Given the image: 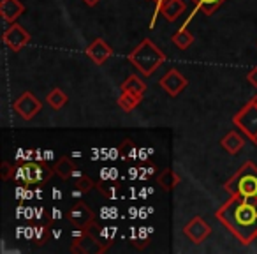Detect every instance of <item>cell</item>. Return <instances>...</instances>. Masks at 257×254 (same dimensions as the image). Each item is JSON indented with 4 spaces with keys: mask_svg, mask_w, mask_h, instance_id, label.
Instances as JSON below:
<instances>
[{
    "mask_svg": "<svg viewBox=\"0 0 257 254\" xmlns=\"http://www.w3.org/2000/svg\"><path fill=\"white\" fill-rule=\"evenodd\" d=\"M53 217L55 219H60L62 215H60V210H58V208H53Z\"/></svg>",
    "mask_w": 257,
    "mask_h": 254,
    "instance_id": "cell-18",
    "label": "cell"
},
{
    "mask_svg": "<svg viewBox=\"0 0 257 254\" xmlns=\"http://www.w3.org/2000/svg\"><path fill=\"white\" fill-rule=\"evenodd\" d=\"M123 89H125V92H133V94H136V96H140V94L145 92V83H141L138 78H131L128 81H125Z\"/></svg>",
    "mask_w": 257,
    "mask_h": 254,
    "instance_id": "cell-11",
    "label": "cell"
},
{
    "mask_svg": "<svg viewBox=\"0 0 257 254\" xmlns=\"http://www.w3.org/2000/svg\"><path fill=\"white\" fill-rule=\"evenodd\" d=\"M199 6H203L206 9V13H210L218 6V0H199Z\"/></svg>",
    "mask_w": 257,
    "mask_h": 254,
    "instance_id": "cell-16",
    "label": "cell"
},
{
    "mask_svg": "<svg viewBox=\"0 0 257 254\" xmlns=\"http://www.w3.org/2000/svg\"><path fill=\"white\" fill-rule=\"evenodd\" d=\"M50 175H51V172L44 164H34V179H36V184L46 182V180L50 179Z\"/></svg>",
    "mask_w": 257,
    "mask_h": 254,
    "instance_id": "cell-13",
    "label": "cell"
},
{
    "mask_svg": "<svg viewBox=\"0 0 257 254\" xmlns=\"http://www.w3.org/2000/svg\"><path fill=\"white\" fill-rule=\"evenodd\" d=\"M161 9H162V13H164L166 18H168V22H173V20H176L183 11H185V4L180 2V0H168Z\"/></svg>",
    "mask_w": 257,
    "mask_h": 254,
    "instance_id": "cell-6",
    "label": "cell"
},
{
    "mask_svg": "<svg viewBox=\"0 0 257 254\" xmlns=\"http://www.w3.org/2000/svg\"><path fill=\"white\" fill-rule=\"evenodd\" d=\"M29 39H30V36L22 27H13V29H9L8 34H6V43H8L9 48H13V50H20Z\"/></svg>",
    "mask_w": 257,
    "mask_h": 254,
    "instance_id": "cell-3",
    "label": "cell"
},
{
    "mask_svg": "<svg viewBox=\"0 0 257 254\" xmlns=\"http://www.w3.org/2000/svg\"><path fill=\"white\" fill-rule=\"evenodd\" d=\"M69 221L74 222L76 226H88V222L92 221V212H90L88 207H85V205H76L74 208H72L71 212H69Z\"/></svg>",
    "mask_w": 257,
    "mask_h": 254,
    "instance_id": "cell-5",
    "label": "cell"
},
{
    "mask_svg": "<svg viewBox=\"0 0 257 254\" xmlns=\"http://www.w3.org/2000/svg\"><path fill=\"white\" fill-rule=\"evenodd\" d=\"M245 170L241 175H238V194L245 198H257V172L255 168L253 173H248Z\"/></svg>",
    "mask_w": 257,
    "mask_h": 254,
    "instance_id": "cell-2",
    "label": "cell"
},
{
    "mask_svg": "<svg viewBox=\"0 0 257 254\" xmlns=\"http://www.w3.org/2000/svg\"><path fill=\"white\" fill-rule=\"evenodd\" d=\"M161 83L164 85V89L168 90L171 96H176V94L182 89H185V85H187L185 78H182V76L178 74V71H169V74L166 76V78H162Z\"/></svg>",
    "mask_w": 257,
    "mask_h": 254,
    "instance_id": "cell-4",
    "label": "cell"
},
{
    "mask_svg": "<svg viewBox=\"0 0 257 254\" xmlns=\"http://www.w3.org/2000/svg\"><path fill=\"white\" fill-rule=\"evenodd\" d=\"M232 215L236 221L232 222V226L238 233L243 235V229H250L252 226H255L257 222V201L253 200V203L250 201V198L243 196V201L239 205H232Z\"/></svg>",
    "mask_w": 257,
    "mask_h": 254,
    "instance_id": "cell-1",
    "label": "cell"
},
{
    "mask_svg": "<svg viewBox=\"0 0 257 254\" xmlns=\"http://www.w3.org/2000/svg\"><path fill=\"white\" fill-rule=\"evenodd\" d=\"M85 2H86V4H88V6H93V4H95V2H99V0H85Z\"/></svg>",
    "mask_w": 257,
    "mask_h": 254,
    "instance_id": "cell-19",
    "label": "cell"
},
{
    "mask_svg": "<svg viewBox=\"0 0 257 254\" xmlns=\"http://www.w3.org/2000/svg\"><path fill=\"white\" fill-rule=\"evenodd\" d=\"M173 41H175V44L178 48H182V50H185L187 46H189L190 43H192V37L189 36V34L185 32V30H180V34H176L175 37H173Z\"/></svg>",
    "mask_w": 257,
    "mask_h": 254,
    "instance_id": "cell-14",
    "label": "cell"
},
{
    "mask_svg": "<svg viewBox=\"0 0 257 254\" xmlns=\"http://www.w3.org/2000/svg\"><path fill=\"white\" fill-rule=\"evenodd\" d=\"M48 101H50V104L55 108V110H58V108L64 106V103H65V96L60 92V90H53V92L50 94V97H48Z\"/></svg>",
    "mask_w": 257,
    "mask_h": 254,
    "instance_id": "cell-15",
    "label": "cell"
},
{
    "mask_svg": "<svg viewBox=\"0 0 257 254\" xmlns=\"http://www.w3.org/2000/svg\"><path fill=\"white\" fill-rule=\"evenodd\" d=\"M53 196H55V198H60V196H62L60 191H53Z\"/></svg>",
    "mask_w": 257,
    "mask_h": 254,
    "instance_id": "cell-20",
    "label": "cell"
},
{
    "mask_svg": "<svg viewBox=\"0 0 257 254\" xmlns=\"http://www.w3.org/2000/svg\"><path fill=\"white\" fill-rule=\"evenodd\" d=\"M109 53H111L109 48L104 44V41H95L93 46L88 50V55L93 58V62H97V64H102V62L109 57Z\"/></svg>",
    "mask_w": 257,
    "mask_h": 254,
    "instance_id": "cell-8",
    "label": "cell"
},
{
    "mask_svg": "<svg viewBox=\"0 0 257 254\" xmlns=\"http://www.w3.org/2000/svg\"><path fill=\"white\" fill-rule=\"evenodd\" d=\"M138 99H140V96H136V94L125 92L123 96L120 97V104H121V108H125V110H133V108L138 104Z\"/></svg>",
    "mask_w": 257,
    "mask_h": 254,
    "instance_id": "cell-12",
    "label": "cell"
},
{
    "mask_svg": "<svg viewBox=\"0 0 257 254\" xmlns=\"http://www.w3.org/2000/svg\"><path fill=\"white\" fill-rule=\"evenodd\" d=\"M57 173L62 177V179H69V177H72V173H74V166L69 162V159H60V162L57 164Z\"/></svg>",
    "mask_w": 257,
    "mask_h": 254,
    "instance_id": "cell-9",
    "label": "cell"
},
{
    "mask_svg": "<svg viewBox=\"0 0 257 254\" xmlns=\"http://www.w3.org/2000/svg\"><path fill=\"white\" fill-rule=\"evenodd\" d=\"M248 79L253 83V85H257V69H253V71L250 72V74H248Z\"/></svg>",
    "mask_w": 257,
    "mask_h": 254,
    "instance_id": "cell-17",
    "label": "cell"
},
{
    "mask_svg": "<svg viewBox=\"0 0 257 254\" xmlns=\"http://www.w3.org/2000/svg\"><path fill=\"white\" fill-rule=\"evenodd\" d=\"M222 145H224V147L227 148L229 152H236V150H238V148H241L243 140H241V138H238L234 133H232V134H229L227 138H224V141H222Z\"/></svg>",
    "mask_w": 257,
    "mask_h": 254,
    "instance_id": "cell-10",
    "label": "cell"
},
{
    "mask_svg": "<svg viewBox=\"0 0 257 254\" xmlns=\"http://www.w3.org/2000/svg\"><path fill=\"white\" fill-rule=\"evenodd\" d=\"M208 231H210V229H208V226L204 224L201 219L194 221L192 224H189V228H187V235H189L190 238H192L194 242H197V243H199L201 240H203L204 236L208 235Z\"/></svg>",
    "mask_w": 257,
    "mask_h": 254,
    "instance_id": "cell-7",
    "label": "cell"
}]
</instances>
